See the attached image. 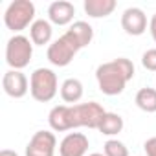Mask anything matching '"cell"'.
Listing matches in <instances>:
<instances>
[{"mask_svg":"<svg viewBox=\"0 0 156 156\" xmlns=\"http://www.w3.org/2000/svg\"><path fill=\"white\" fill-rule=\"evenodd\" d=\"M105 112L107 110L98 101L79 105H55L48 114V123L53 132H66L79 127L98 130Z\"/></svg>","mask_w":156,"mask_h":156,"instance_id":"1","label":"cell"},{"mask_svg":"<svg viewBox=\"0 0 156 156\" xmlns=\"http://www.w3.org/2000/svg\"><path fill=\"white\" fill-rule=\"evenodd\" d=\"M134 73H136L134 62L127 57H118L114 61L101 62L96 68V81L105 96L114 98L123 94L127 83L134 79Z\"/></svg>","mask_w":156,"mask_h":156,"instance_id":"2","label":"cell"},{"mask_svg":"<svg viewBox=\"0 0 156 156\" xmlns=\"http://www.w3.org/2000/svg\"><path fill=\"white\" fill-rule=\"evenodd\" d=\"M59 92L57 73L51 68H37L30 75V94L39 103H50Z\"/></svg>","mask_w":156,"mask_h":156,"instance_id":"3","label":"cell"},{"mask_svg":"<svg viewBox=\"0 0 156 156\" xmlns=\"http://www.w3.org/2000/svg\"><path fill=\"white\" fill-rule=\"evenodd\" d=\"M35 20V4L31 0H15L4 11V24L15 35H20L26 28H31Z\"/></svg>","mask_w":156,"mask_h":156,"instance_id":"4","label":"cell"},{"mask_svg":"<svg viewBox=\"0 0 156 156\" xmlns=\"http://www.w3.org/2000/svg\"><path fill=\"white\" fill-rule=\"evenodd\" d=\"M79 50H83V48L79 46V42L75 41V37L66 30L59 39H55V41L48 46V50H46V59H48L53 66L64 68V66H68V64L73 61V57L77 55V51H79Z\"/></svg>","mask_w":156,"mask_h":156,"instance_id":"5","label":"cell"},{"mask_svg":"<svg viewBox=\"0 0 156 156\" xmlns=\"http://www.w3.org/2000/svg\"><path fill=\"white\" fill-rule=\"evenodd\" d=\"M33 57V42L26 35H13L6 44V62L9 70H24Z\"/></svg>","mask_w":156,"mask_h":156,"instance_id":"6","label":"cell"},{"mask_svg":"<svg viewBox=\"0 0 156 156\" xmlns=\"http://www.w3.org/2000/svg\"><path fill=\"white\" fill-rule=\"evenodd\" d=\"M55 151L57 138L53 130H37L26 145V156H55Z\"/></svg>","mask_w":156,"mask_h":156,"instance_id":"7","label":"cell"},{"mask_svg":"<svg viewBox=\"0 0 156 156\" xmlns=\"http://www.w3.org/2000/svg\"><path fill=\"white\" fill-rule=\"evenodd\" d=\"M2 88L13 99H22L30 92V81L20 70H8L2 77Z\"/></svg>","mask_w":156,"mask_h":156,"instance_id":"8","label":"cell"},{"mask_svg":"<svg viewBox=\"0 0 156 156\" xmlns=\"http://www.w3.org/2000/svg\"><path fill=\"white\" fill-rule=\"evenodd\" d=\"M121 28L127 35H132V37L143 35L149 28L145 11L141 8H127L121 15Z\"/></svg>","mask_w":156,"mask_h":156,"instance_id":"9","label":"cell"},{"mask_svg":"<svg viewBox=\"0 0 156 156\" xmlns=\"http://www.w3.org/2000/svg\"><path fill=\"white\" fill-rule=\"evenodd\" d=\"M90 147L88 136L83 132H68L59 143V156H87Z\"/></svg>","mask_w":156,"mask_h":156,"instance_id":"10","label":"cell"},{"mask_svg":"<svg viewBox=\"0 0 156 156\" xmlns=\"http://www.w3.org/2000/svg\"><path fill=\"white\" fill-rule=\"evenodd\" d=\"M75 6L68 0H55L48 6V20L55 26H72Z\"/></svg>","mask_w":156,"mask_h":156,"instance_id":"11","label":"cell"},{"mask_svg":"<svg viewBox=\"0 0 156 156\" xmlns=\"http://www.w3.org/2000/svg\"><path fill=\"white\" fill-rule=\"evenodd\" d=\"M61 99L68 105H79V101L83 99V94H85V87L79 79L75 77H68V79L62 81L61 85Z\"/></svg>","mask_w":156,"mask_h":156,"instance_id":"12","label":"cell"},{"mask_svg":"<svg viewBox=\"0 0 156 156\" xmlns=\"http://www.w3.org/2000/svg\"><path fill=\"white\" fill-rule=\"evenodd\" d=\"M51 35H53V24L46 19H37L30 28V39L33 46L51 44Z\"/></svg>","mask_w":156,"mask_h":156,"instance_id":"13","label":"cell"},{"mask_svg":"<svg viewBox=\"0 0 156 156\" xmlns=\"http://www.w3.org/2000/svg\"><path fill=\"white\" fill-rule=\"evenodd\" d=\"M118 8L116 0H85L83 9L90 19H105Z\"/></svg>","mask_w":156,"mask_h":156,"instance_id":"14","label":"cell"},{"mask_svg":"<svg viewBox=\"0 0 156 156\" xmlns=\"http://www.w3.org/2000/svg\"><path fill=\"white\" fill-rule=\"evenodd\" d=\"M123 127H125V121H123V118L119 114H116V112H105V116H103L98 130L103 136H118L123 130Z\"/></svg>","mask_w":156,"mask_h":156,"instance_id":"15","label":"cell"},{"mask_svg":"<svg viewBox=\"0 0 156 156\" xmlns=\"http://www.w3.org/2000/svg\"><path fill=\"white\" fill-rule=\"evenodd\" d=\"M134 103L140 110L147 112V114H154L156 112V88H140L136 92V98H134Z\"/></svg>","mask_w":156,"mask_h":156,"instance_id":"16","label":"cell"},{"mask_svg":"<svg viewBox=\"0 0 156 156\" xmlns=\"http://www.w3.org/2000/svg\"><path fill=\"white\" fill-rule=\"evenodd\" d=\"M68 31L75 37V41L79 42L81 48H87V46L92 42V39H94V30H92V26H90L88 22H85V20H75V22L68 28Z\"/></svg>","mask_w":156,"mask_h":156,"instance_id":"17","label":"cell"},{"mask_svg":"<svg viewBox=\"0 0 156 156\" xmlns=\"http://www.w3.org/2000/svg\"><path fill=\"white\" fill-rule=\"evenodd\" d=\"M103 154L105 156H129V149L123 141H119L116 138H110L103 145Z\"/></svg>","mask_w":156,"mask_h":156,"instance_id":"18","label":"cell"},{"mask_svg":"<svg viewBox=\"0 0 156 156\" xmlns=\"http://www.w3.org/2000/svg\"><path fill=\"white\" fill-rule=\"evenodd\" d=\"M141 66L149 72H156V48H151L143 51L141 55Z\"/></svg>","mask_w":156,"mask_h":156,"instance_id":"19","label":"cell"},{"mask_svg":"<svg viewBox=\"0 0 156 156\" xmlns=\"http://www.w3.org/2000/svg\"><path fill=\"white\" fill-rule=\"evenodd\" d=\"M143 149H145V156H156V136L145 140Z\"/></svg>","mask_w":156,"mask_h":156,"instance_id":"20","label":"cell"},{"mask_svg":"<svg viewBox=\"0 0 156 156\" xmlns=\"http://www.w3.org/2000/svg\"><path fill=\"white\" fill-rule=\"evenodd\" d=\"M149 31H151V37H152V41L156 42V13L151 17V20H149Z\"/></svg>","mask_w":156,"mask_h":156,"instance_id":"21","label":"cell"},{"mask_svg":"<svg viewBox=\"0 0 156 156\" xmlns=\"http://www.w3.org/2000/svg\"><path fill=\"white\" fill-rule=\"evenodd\" d=\"M0 156H19L15 151H11V149H2L0 151Z\"/></svg>","mask_w":156,"mask_h":156,"instance_id":"22","label":"cell"},{"mask_svg":"<svg viewBox=\"0 0 156 156\" xmlns=\"http://www.w3.org/2000/svg\"><path fill=\"white\" fill-rule=\"evenodd\" d=\"M88 156H105L103 152H92V154H88Z\"/></svg>","mask_w":156,"mask_h":156,"instance_id":"23","label":"cell"}]
</instances>
